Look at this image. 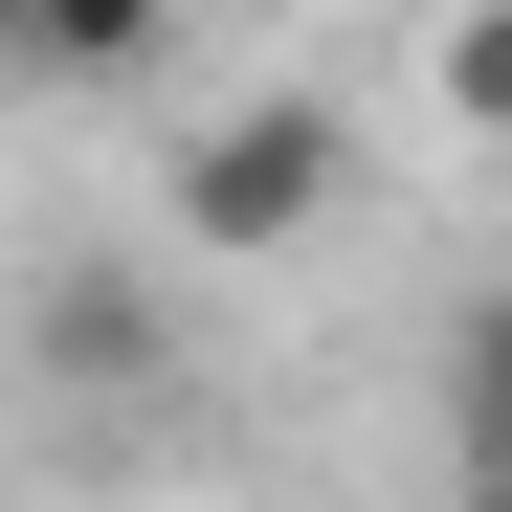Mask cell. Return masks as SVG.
I'll return each mask as SVG.
<instances>
[{"label": "cell", "mask_w": 512, "mask_h": 512, "mask_svg": "<svg viewBox=\"0 0 512 512\" xmlns=\"http://www.w3.org/2000/svg\"><path fill=\"white\" fill-rule=\"evenodd\" d=\"M334 179H357V134H334V90H223L179 156H156V223L201 245V268H290V245L334 223Z\"/></svg>", "instance_id": "cell-1"}, {"label": "cell", "mask_w": 512, "mask_h": 512, "mask_svg": "<svg viewBox=\"0 0 512 512\" xmlns=\"http://www.w3.org/2000/svg\"><path fill=\"white\" fill-rule=\"evenodd\" d=\"M23 379H67V401H156V379H179L156 245H45V268H23Z\"/></svg>", "instance_id": "cell-2"}, {"label": "cell", "mask_w": 512, "mask_h": 512, "mask_svg": "<svg viewBox=\"0 0 512 512\" xmlns=\"http://www.w3.org/2000/svg\"><path fill=\"white\" fill-rule=\"evenodd\" d=\"M179 45V0H0V90H134Z\"/></svg>", "instance_id": "cell-3"}, {"label": "cell", "mask_w": 512, "mask_h": 512, "mask_svg": "<svg viewBox=\"0 0 512 512\" xmlns=\"http://www.w3.org/2000/svg\"><path fill=\"white\" fill-rule=\"evenodd\" d=\"M446 446H468V490H512V268L446 312Z\"/></svg>", "instance_id": "cell-4"}, {"label": "cell", "mask_w": 512, "mask_h": 512, "mask_svg": "<svg viewBox=\"0 0 512 512\" xmlns=\"http://www.w3.org/2000/svg\"><path fill=\"white\" fill-rule=\"evenodd\" d=\"M423 67H446V112L512 156V0H446V45H423Z\"/></svg>", "instance_id": "cell-5"}, {"label": "cell", "mask_w": 512, "mask_h": 512, "mask_svg": "<svg viewBox=\"0 0 512 512\" xmlns=\"http://www.w3.org/2000/svg\"><path fill=\"white\" fill-rule=\"evenodd\" d=\"M446 512H512V490H446Z\"/></svg>", "instance_id": "cell-6"}]
</instances>
